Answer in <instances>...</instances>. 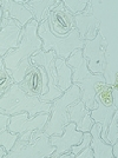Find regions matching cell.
I'll return each mask as SVG.
<instances>
[{
    "mask_svg": "<svg viewBox=\"0 0 118 158\" xmlns=\"http://www.w3.org/2000/svg\"><path fill=\"white\" fill-rule=\"evenodd\" d=\"M38 35L43 41L41 51H54L56 56L61 59H67L76 50L83 48L85 40L80 39L78 30L74 27L66 35L58 37L50 30L47 19L41 21L38 26Z\"/></svg>",
    "mask_w": 118,
    "mask_h": 158,
    "instance_id": "cell-4",
    "label": "cell"
},
{
    "mask_svg": "<svg viewBox=\"0 0 118 158\" xmlns=\"http://www.w3.org/2000/svg\"><path fill=\"white\" fill-rule=\"evenodd\" d=\"M83 133L84 132L78 131L76 129V124L74 123L70 122V123L66 124L64 132L60 136H57V135L50 136V143L56 146V150L51 155V157L57 158L60 155H63V153L71 152L70 150H71V148H72L73 145H78L82 142Z\"/></svg>",
    "mask_w": 118,
    "mask_h": 158,
    "instance_id": "cell-11",
    "label": "cell"
},
{
    "mask_svg": "<svg viewBox=\"0 0 118 158\" xmlns=\"http://www.w3.org/2000/svg\"><path fill=\"white\" fill-rule=\"evenodd\" d=\"M14 83L12 76L8 73L5 66L0 67V97L10 89V86Z\"/></svg>",
    "mask_w": 118,
    "mask_h": 158,
    "instance_id": "cell-22",
    "label": "cell"
},
{
    "mask_svg": "<svg viewBox=\"0 0 118 158\" xmlns=\"http://www.w3.org/2000/svg\"><path fill=\"white\" fill-rule=\"evenodd\" d=\"M6 155H7V151L5 150V148L4 146H0V158L6 157Z\"/></svg>",
    "mask_w": 118,
    "mask_h": 158,
    "instance_id": "cell-26",
    "label": "cell"
},
{
    "mask_svg": "<svg viewBox=\"0 0 118 158\" xmlns=\"http://www.w3.org/2000/svg\"><path fill=\"white\" fill-rule=\"evenodd\" d=\"M23 27L17 20L2 17L0 21V58L8 51L19 46L23 37Z\"/></svg>",
    "mask_w": 118,
    "mask_h": 158,
    "instance_id": "cell-10",
    "label": "cell"
},
{
    "mask_svg": "<svg viewBox=\"0 0 118 158\" xmlns=\"http://www.w3.org/2000/svg\"><path fill=\"white\" fill-rule=\"evenodd\" d=\"M80 89L72 84L59 98L54 99L50 111V119L43 131L48 136H60L69 123V106L80 99Z\"/></svg>",
    "mask_w": 118,
    "mask_h": 158,
    "instance_id": "cell-5",
    "label": "cell"
},
{
    "mask_svg": "<svg viewBox=\"0 0 118 158\" xmlns=\"http://www.w3.org/2000/svg\"><path fill=\"white\" fill-rule=\"evenodd\" d=\"M100 131H102V125L99 123H95L90 130L91 133L90 146L93 151V158H113L112 145L107 144L100 137Z\"/></svg>",
    "mask_w": 118,
    "mask_h": 158,
    "instance_id": "cell-16",
    "label": "cell"
},
{
    "mask_svg": "<svg viewBox=\"0 0 118 158\" xmlns=\"http://www.w3.org/2000/svg\"><path fill=\"white\" fill-rule=\"evenodd\" d=\"M54 150L56 146L50 143V136L44 131L34 130L28 139H17L6 158L51 157Z\"/></svg>",
    "mask_w": 118,
    "mask_h": 158,
    "instance_id": "cell-6",
    "label": "cell"
},
{
    "mask_svg": "<svg viewBox=\"0 0 118 158\" xmlns=\"http://www.w3.org/2000/svg\"><path fill=\"white\" fill-rule=\"evenodd\" d=\"M52 103H45L38 97H31L19 87L18 83H13L10 89L0 97V112L13 116L21 112H27L30 117L38 113H50Z\"/></svg>",
    "mask_w": 118,
    "mask_h": 158,
    "instance_id": "cell-3",
    "label": "cell"
},
{
    "mask_svg": "<svg viewBox=\"0 0 118 158\" xmlns=\"http://www.w3.org/2000/svg\"><path fill=\"white\" fill-rule=\"evenodd\" d=\"M76 124V129L82 132H90L95 120L91 117V110L86 109L82 99H78L69 106V123Z\"/></svg>",
    "mask_w": 118,
    "mask_h": 158,
    "instance_id": "cell-13",
    "label": "cell"
},
{
    "mask_svg": "<svg viewBox=\"0 0 118 158\" xmlns=\"http://www.w3.org/2000/svg\"><path fill=\"white\" fill-rule=\"evenodd\" d=\"M19 87L31 97L46 94L48 91V81L45 69L31 64L24 79L19 83Z\"/></svg>",
    "mask_w": 118,
    "mask_h": 158,
    "instance_id": "cell-8",
    "label": "cell"
},
{
    "mask_svg": "<svg viewBox=\"0 0 118 158\" xmlns=\"http://www.w3.org/2000/svg\"><path fill=\"white\" fill-rule=\"evenodd\" d=\"M0 5L2 8V17L12 18L19 23L21 27H25L26 24L34 19L31 10L15 0H1Z\"/></svg>",
    "mask_w": 118,
    "mask_h": 158,
    "instance_id": "cell-14",
    "label": "cell"
},
{
    "mask_svg": "<svg viewBox=\"0 0 118 158\" xmlns=\"http://www.w3.org/2000/svg\"><path fill=\"white\" fill-rule=\"evenodd\" d=\"M117 111L116 105H106L103 104L98 98L95 97V105L91 110V117L95 120V123H99L102 125V131H100V137L104 138L106 129L111 122L113 113Z\"/></svg>",
    "mask_w": 118,
    "mask_h": 158,
    "instance_id": "cell-15",
    "label": "cell"
},
{
    "mask_svg": "<svg viewBox=\"0 0 118 158\" xmlns=\"http://www.w3.org/2000/svg\"><path fill=\"white\" fill-rule=\"evenodd\" d=\"M117 117H118V114H117V111H116L113 113V117H112L111 122H110V124H109L107 129H106L105 137L103 138L107 144L113 145L118 139V122H117L118 118Z\"/></svg>",
    "mask_w": 118,
    "mask_h": 158,
    "instance_id": "cell-19",
    "label": "cell"
},
{
    "mask_svg": "<svg viewBox=\"0 0 118 158\" xmlns=\"http://www.w3.org/2000/svg\"><path fill=\"white\" fill-rule=\"evenodd\" d=\"M1 18H2V8H1V5H0V21H1Z\"/></svg>",
    "mask_w": 118,
    "mask_h": 158,
    "instance_id": "cell-27",
    "label": "cell"
},
{
    "mask_svg": "<svg viewBox=\"0 0 118 158\" xmlns=\"http://www.w3.org/2000/svg\"><path fill=\"white\" fill-rule=\"evenodd\" d=\"M17 139H18V135L10 132L7 130V127L0 131V146H4L7 153L11 151V149L13 148Z\"/></svg>",
    "mask_w": 118,
    "mask_h": 158,
    "instance_id": "cell-21",
    "label": "cell"
},
{
    "mask_svg": "<svg viewBox=\"0 0 118 158\" xmlns=\"http://www.w3.org/2000/svg\"><path fill=\"white\" fill-rule=\"evenodd\" d=\"M106 47L107 44L100 31L97 32V35L92 40L84 41L83 57L87 60V67L92 73H100L105 76L107 70Z\"/></svg>",
    "mask_w": 118,
    "mask_h": 158,
    "instance_id": "cell-7",
    "label": "cell"
},
{
    "mask_svg": "<svg viewBox=\"0 0 118 158\" xmlns=\"http://www.w3.org/2000/svg\"><path fill=\"white\" fill-rule=\"evenodd\" d=\"M89 2L90 1H87V0H64L63 1L65 8L73 15L84 12Z\"/></svg>",
    "mask_w": 118,
    "mask_h": 158,
    "instance_id": "cell-20",
    "label": "cell"
},
{
    "mask_svg": "<svg viewBox=\"0 0 118 158\" xmlns=\"http://www.w3.org/2000/svg\"><path fill=\"white\" fill-rule=\"evenodd\" d=\"M56 70L58 73V87L61 92H65L66 90L72 85V69L66 64L65 59H61L56 57L54 59Z\"/></svg>",
    "mask_w": 118,
    "mask_h": 158,
    "instance_id": "cell-18",
    "label": "cell"
},
{
    "mask_svg": "<svg viewBox=\"0 0 118 158\" xmlns=\"http://www.w3.org/2000/svg\"><path fill=\"white\" fill-rule=\"evenodd\" d=\"M65 61L72 69V84L80 89V99L84 102L86 109L92 110L97 90L106 84L104 74L92 73L89 70L87 60L83 57V48L76 50Z\"/></svg>",
    "mask_w": 118,
    "mask_h": 158,
    "instance_id": "cell-2",
    "label": "cell"
},
{
    "mask_svg": "<svg viewBox=\"0 0 118 158\" xmlns=\"http://www.w3.org/2000/svg\"><path fill=\"white\" fill-rule=\"evenodd\" d=\"M76 158H93V151H92V148L89 145L86 146L85 149H83L82 151L79 152L78 155L76 156Z\"/></svg>",
    "mask_w": 118,
    "mask_h": 158,
    "instance_id": "cell-23",
    "label": "cell"
},
{
    "mask_svg": "<svg viewBox=\"0 0 118 158\" xmlns=\"http://www.w3.org/2000/svg\"><path fill=\"white\" fill-rule=\"evenodd\" d=\"M1 66H4V63H2V59L0 58V67H1Z\"/></svg>",
    "mask_w": 118,
    "mask_h": 158,
    "instance_id": "cell-28",
    "label": "cell"
},
{
    "mask_svg": "<svg viewBox=\"0 0 118 158\" xmlns=\"http://www.w3.org/2000/svg\"><path fill=\"white\" fill-rule=\"evenodd\" d=\"M48 119L50 113H38L34 117H30L27 112H21L10 117L7 130L17 135H23L25 132L34 130L43 131Z\"/></svg>",
    "mask_w": 118,
    "mask_h": 158,
    "instance_id": "cell-9",
    "label": "cell"
},
{
    "mask_svg": "<svg viewBox=\"0 0 118 158\" xmlns=\"http://www.w3.org/2000/svg\"><path fill=\"white\" fill-rule=\"evenodd\" d=\"M10 117H11V116L4 114V113L0 112V131L7 127V124H8V122H10Z\"/></svg>",
    "mask_w": 118,
    "mask_h": 158,
    "instance_id": "cell-24",
    "label": "cell"
},
{
    "mask_svg": "<svg viewBox=\"0 0 118 158\" xmlns=\"http://www.w3.org/2000/svg\"><path fill=\"white\" fill-rule=\"evenodd\" d=\"M39 23L33 19L23 27V37L19 43V46L11 50L1 58L4 66L8 73L12 76L14 83H18L24 79L28 67L31 65V57L33 54L41 51L43 41L38 35Z\"/></svg>",
    "mask_w": 118,
    "mask_h": 158,
    "instance_id": "cell-1",
    "label": "cell"
},
{
    "mask_svg": "<svg viewBox=\"0 0 118 158\" xmlns=\"http://www.w3.org/2000/svg\"><path fill=\"white\" fill-rule=\"evenodd\" d=\"M60 0H27L25 4L33 13L34 20L37 23H41L47 19L50 12L58 6Z\"/></svg>",
    "mask_w": 118,
    "mask_h": 158,
    "instance_id": "cell-17",
    "label": "cell"
},
{
    "mask_svg": "<svg viewBox=\"0 0 118 158\" xmlns=\"http://www.w3.org/2000/svg\"><path fill=\"white\" fill-rule=\"evenodd\" d=\"M112 153H113V157L115 158L118 157V144H117V142L112 145Z\"/></svg>",
    "mask_w": 118,
    "mask_h": 158,
    "instance_id": "cell-25",
    "label": "cell"
},
{
    "mask_svg": "<svg viewBox=\"0 0 118 158\" xmlns=\"http://www.w3.org/2000/svg\"><path fill=\"white\" fill-rule=\"evenodd\" d=\"M47 23L50 25V30L58 37L66 35L76 27L74 15L66 10L63 1H60L58 6L50 12L47 17Z\"/></svg>",
    "mask_w": 118,
    "mask_h": 158,
    "instance_id": "cell-12",
    "label": "cell"
}]
</instances>
